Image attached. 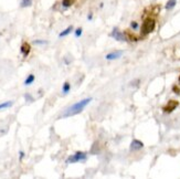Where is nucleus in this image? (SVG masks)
<instances>
[{
  "label": "nucleus",
  "mask_w": 180,
  "mask_h": 179,
  "mask_svg": "<svg viewBox=\"0 0 180 179\" xmlns=\"http://www.w3.org/2000/svg\"><path fill=\"white\" fill-rule=\"evenodd\" d=\"M92 101H93L92 97H85L83 100H81L80 102L72 104L71 106H69V107L63 112L61 117H71V116L76 115V114H80V113L83 112L84 108L86 107Z\"/></svg>",
  "instance_id": "obj_1"
},
{
  "label": "nucleus",
  "mask_w": 180,
  "mask_h": 179,
  "mask_svg": "<svg viewBox=\"0 0 180 179\" xmlns=\"http://www.w3.org/2000/svg\"><path fill=\"white\" fill-rule=\"evenodd\" d=\"M155 27H156L155 19L150 17L146 18L144 20V22H142V27H140V34H142V37H146L149 33H151L155 30Z\"/></svg>",
  "instance_id": "obj_2"
},
{
  "label": "nucleus",
  "mask_w": 180,
  "mask_h": 179,
  "mask_svg": "<svg viewBox=\"0 0 180 179\" xmlns=\"http://www.w3.org/2000/svg\"><path fill=\"white\" fill-rule=\"evenodd\" d=\"M87 153L86 151H82V150H77L73 155L69 156L67 159V164H75V162H85L87 159Z\"/></svg>",
  "instance_id": "obj_3"
},
{
  "label": "nucleus",
  "mask_w": 180,
  "mask_h": 179,
  "mask_svg": "<svg viewBox=\"0 0 180 179\" xmlns=\"http://www.w3.org/2000/svg\"><path fill=\"white\" fill-rule=\"evenodd\" d=\"M109 36L118 42H127V38L125 36V32H121V30L118 29V27H114Z\"/></svg>",
  "instance_id": "obj_4"
},
{
  "label": "nucleus",
  "mask_w": 180,
  "mask_h": 179,
  "mask_svg": "<svg viewBox=\"0 0 180 179\" xmlns=\"http://www.w3.org/2000/svg\"><path fill=\"white\" fill-rule=\"evenodd\" d=\"M178 105H179V102H178V101H173V100L169 101L167 104L163 107V112L166 113V114H170V113H172L178 107Z\"/></svg>",
  "instance_id": "obj_5"
},
{
  "label": "nucleus",
  "mask_w": 180,
  "mask_h": 179,
  "mask_svg": "<svg viewBox=\"0 0 180 179\" xmlns=\"http://www.w3.org/2000/svg\"><path fill=\"white\" fill-rule=\"evenodd\" d=\"M142 148H144V143H142V141L134 138V139L130 142V145H129L130 151H138V150L142 149Z\"/></svg>",
  "instance_id": "obj_6"
},
{
  "label": "nucleus",
  "mask_w": 180,
  "mask_h": 179,
  "mask_svg": "<svg viewBox=\"0 0 180 179\" xmlns=\"http://www.w3.org/2000/svg\"><path fill=\"white\" fill-rule=\"evenodd\" d=\"M123 55V51L121 50H116V51H112V52H109L105 55V59L107 60V61H113V60H117L119 59Z\"/></svg>",
  "instance_id": "obj_7"
},
{
  "label": "nucleus",
  "mask_w": 180,
  "mask_h": 179,
  "mask_svg": "<svg viewBox=\"0 0 180 179\" xmlns=\"http://www.w3.org/2000/svg\"><path fill=\"white\" fill-rule=\"evenodd\" d=\"M20 52H21V54L23 55V58H27V57L30 54V52H31V46H30V43H28V42H23L20 46Z\"/></svg>",
  "instance_id": "obj_8"
},
{
  "label": "nucleus",
  "mask_w": 180,
  "mask_h": 179,
  "mask_svg": "<svg viewBox=\"0 0 180 179\" xmlns=\"http://www.w3.org/2000/svg\"><path fill=\"white\" fill-rule=\"evenodd\" d=\"M73 30H74L73 25H69L67 29H64V30L62 31V32H60V33H59V38L67 37V36H69L70 33H72V32H73Z\"/></svg>",
  "instance_id": "obj_9"
},
{
  "label": "nucleus",
  "mask_w": 180,
  "mask_h": 179,
  "mask_svg": "<svg viewBox=\"0 0 180 179\" xmlns=\"http://www.w3.org/2000/svg\"><path fill=\"white\" fill-rule=\"evenodd\" d=\"M125 36L127 38V41H132V42H137L139 40V38L137 36H135L134 33H132L129 31H125Z\"/></svg>",
  "instance_id": "obj_10"
},
{
  "label": "nucleus",
  "mask_w": 180,
  "mask_h": 179,
  "mask_svg": "<svg viewBox=\"0 0 180 179\" xmlns=\"http://www.w3.org/2000/svg\"><path fill=\"white\" fill-rule=\"evenodd\" d=\"M34 81H35V76H34V74H29L27 78H25L23 84H25V86H30Z\"/></svg>",
  "instance_id": "obj_11"
},
{
  "label": "nucleus",
  "mask_w": 180,
  "mask_h": 179,
  "mask_svg": "<svg viewBox=\"0 0 180 179\" xmlns=\"http://www.w3.org/2000/svg\"><path fill=\"white\" fill-rule=\"evenodd\" d=\"M70 91H71V84H70V82L67 81L62 85V94L63 95H67L70 93Z\"/></svg>",
  "instance_id": "obj_12"
},
{
  "label": "nucleus",
  "mask_w": 180,
  "mask_h": 179,
  "mask_svg": "<svg viewBox=\"0 0 180 179\" xmlns=\"http://www.w3.org/2000/svg\"><path fill=\"white\" fill-rule=\"evenodd\" d=\"M177 0H168L167 4H165V9L166 10H172V9L176 7Z\"/></svg>",
  "instance_id": "obj_13"
},
{
  "label": "nucleus",
  "mask_w": 180,
  "mask_h": 179,
  "mask_svg": "<svg viewBox=\"0 0 180 179\" xmlns=\"http://www.w3.org/2000/svg\"><path fill=\"white\" fill-rule=\"evenodd\" d=\"M31 6H32V0H21V8H28V7H31Z\"/></svg>",
  "instance_id": "obj_14"
},
{
  "label": "nucleus",
  "mask_w": 180,
  "mask_h": 179,
  "mask_svg": "<svg viewBox=\"0 0 180 179\" xmlns=\"http://www.w3.org/2000/svg\"><path fill=\"white\" fill-rule=\"evenodd\" d=\"M74 1H75V0H62V7L64 9L70 8L72 4H74Z\"/></svg>",
  "instance_id": "obj_15"
},
{
  "label": "nucleus",
  "mask_w": 180,
  "mask_h": 179,
  "mask_svg": "<svg viewBox=\"0 0 180 179\" xmlns=\"http://www.w3.org/2000/svg\"><path fill=\"white\" fill-rule=\"evenodd\" d=\"M13 105L12 101H8V102H4V103H1L0 104V109H4V108H9Z\"/></svg>",
  "instance_id": "obj_16"
},
{
  "label": "nucleus",
  "mask_w": 180,
  "mask_h": 179,
  "mask_svg": "<svg viewBox=\"0 0 180 179\" xmlns=\"http://www.w3.org/2000/svg\"><path fill=\"white\" fill-rule=\"evenodd\" d=\"M23 97H25V100L27 103H33L34 102V97L30 93H25V95H23Z\"/></svg>",
  "instance_id": "obj_17"
},
{
  "label": "nucleus",
  "mask_w": 180,
  "mask_h": 179,
  "mask_svg": "<svg viewBox=\"0 0 180 179\" xmlns=\"http://www.w3.org/2000/svg\"><path fill=\"white\" fill-rule=\"evenodd\" d=\"M129 27L133 31H137V30L140 28V27H139V23L137 22V21H132V22L129 23Z\"/></svg>",
  "instance_id": "obj_18"
},
{
  "label": "nucleus",
  "mask_w": 180,
  "mask_h": 179,
  "mask_svg": "<svg viewBox=\"0 0 180 179\" xmlns=\"http://www.w3.org/2000/svg\"><path fill=\"white\" fill-rule=\"evenodd\" d=\"M82 34H83V28H82V27H79V28H76V29L74 30V36H75V38L82 37Z\"/></svg>",
  "instance_id": "obj_19"
},
{
  "label": "nucleus",
  "mask_w": 180,
  "mask_h": 179,
  "mask_svg": "<svg viewBox=\"0 0 180 179\" xmlns=\"http://www.w3.org/2000/svg\"><path fill=\"white\" fill-rule=\"evenodd\" d=\"M49 42L46 41V40H39V39H37V40H34L33 41V44H37V46H46Z\"/></svg>",
  "instance_id": "obj_20"
},
{
  "label": "nucleus",
  "mask_w": 180,
  "mask_h": 179,
  "mask_svg": "<svg viewBox=\"0 0 180 179\" xmlns=\"http://www.w3.org/2000/svg\"><path fill=\"white\" fill-rule=\"evenodd\" d=\"M25 151H23V150H20V151H19V160L22 162V159L25 158Z\"/></svg>",
  "instance_id": "obj_21"
},
{
  "label": "nucleus",
  "mask_w": 180,
  "mask_h": 179,
  "mask_svg": "<svg viewBox=\"0 0 180 179\" xmlns=\"http://www.w3.org/2000/svg\"><path fill=\"white\" fill-rule=\"evenodd\" d=\"M172 91L175 92L176 94H178V95H179V94H180V88H178L177 85H173V86H172Z\"/></svg>",
  "instance_id": "obj_22"
},
{
  "label": "nucleus",
  "mask_w": 180,
  "mask_h": 179,
  "mask_svg": "<svg viewBox=\"0 0 180 179\" xmlns=\"http://www.w3.org/2000/svg\"><path fill=\"white\" fill-rule=\"evenodd\" d=\"M87 20H88V21H92V20H93V12H92V11H90V12H88V14H87Z\"/></svg>",
  "instance_id": "obj_23"
},
{
  "label": "nucleus",
  "mask_w": 180,
  "mask_h": 179,
  "mask_svg": "<svg viewBox=\"0 0 180 179\" xmlns=\"http://www.w3.org/2000/svg\"><path fill=\"white\" fill-rule=\"evenodd\" d=\"M178 81H179V83H180V75H179V78H178Z\"/></svg>",
  "instance_id": "obj_24"
}]
</instances>
